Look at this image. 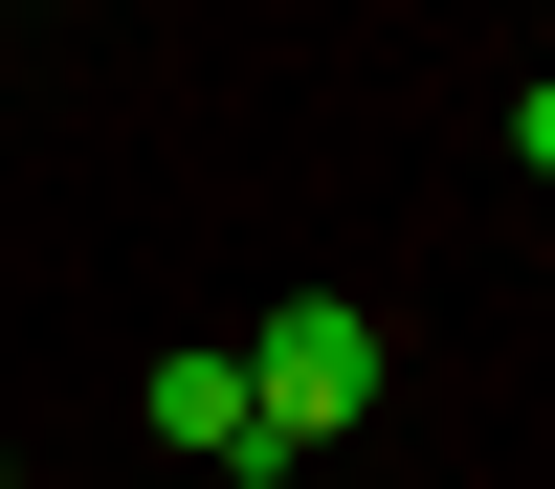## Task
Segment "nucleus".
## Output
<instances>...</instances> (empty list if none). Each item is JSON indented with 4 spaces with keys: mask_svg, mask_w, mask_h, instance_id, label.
I'll list each match as a JSON object with an SVG mask.
<instances>
[{
    "mask_svg": "<svg viewBox=\"0 0 555 489\" xmlns=\"http://www.w3.org/2000/svg\"><path fill=\"white\" fill-rule=\"evenodd\" d=\"M0 489H23V445H0Z\"/></svg>",
    "mask_w": 555,
    "mask_h": 489,
    "instance_id": "4",
    "label": "nucleus"
},
{
    "mask_svg": "<svg viewBox=\"0 0 555 489\" xmlns=\"http://www.w3.org/2000/svg\"><path fill=\"white\" fill-rule=\"evenodd\" d=\"M245 400H267V467H311L334 423H378V311H356V289H289L245 334Z\"/></svg>",
    "mask_w": 555,
    "mask_h": 489,
    "instance_id": "1",
    "label": "nucleus"
},
{
    "mask_svg": "<svg viewBox=\"0 0 555 489\" xmlns=\"http://www.w3.org/2000/svg\"><path fill=\"white\" fill-rule=\"evenodd\" d=\"M133 423H156V445H201V467H267V400H245V356H222V334H178L156 378H133Z\"/></svg>",
    "mask_w": 555,
    "mask_h": 489,
    "instance_id": "2",
    "label": "nucleus"
},
{
    "mask_svg": "<svg viewBox=\"0 0 555 489\" xmlns=\"http://www.w3.org/2000/svg\"><path fill=\"white\" fill-rule=\"evenodd\" d=\"M512 156H533V178H555V89H533V112H512Z\"/></svg>",
    "mask_w": 555,
    "mask_h": 489,
    "instance_id": "3",
    "label": "nucleus"
}]
</instances>
